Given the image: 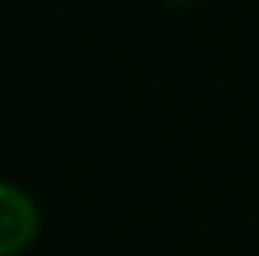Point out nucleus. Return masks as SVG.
Here are the masks:
<instances>
[{"instance_id":"1","label":"nucleus","mask_w":259,"mask_h":256,"mask_svg":"<svg viewBox=\"0 0 259 256\" xmlns=\"http://www.w3.org/2000/svg\"><path fill=\"white\" fill-rule=\"evenodd\" d=\"M41 230L38 204L19 189V185L0 181V256H19L34 245Z\"/></svg>"}]
</instances>
